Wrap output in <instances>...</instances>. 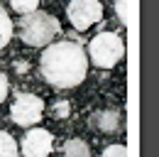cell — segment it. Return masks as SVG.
Segmentation results:
<instances>
[{"mask_svg": "<svg viewBox=\"0 0 159 157\" xmlns=\"http://www.w3.org/2000/svg\"><path fill=\"white\" fill-rule=\"evenodd\" d=\"M42 76L57 88H74L86 78L88 54L79 42H52L39 59Z\"/></svg>", "mask_w": 159, "mask_h": 157, "instance_id": "1", "label": "cell"}, {"mask_svg": "<svg viewBox=\"0 0 159 157\" xmlns=\"http://www.w3.org/2000/svg\"><path fill=\"white\" fill-rule=\"evenodd\" d=\"M59 20L49 12H42V10H34V12H27L22 15L20 20V39L30 47H47L52 44V39L59 35Z\"/></svg>", "mask_w": 159, "mask_h": 157, "instance_id": "2", "label": "cell"}, {"mask_svg": "<svg viewBox=\"0 0 159 157\" xmlns=\"http://www.w3.org/2000/svg\"><path fill=\"white\" fill-rule=\"evenodd\" d=\"M125 54V42L120 35L115 32H100L91 39V47H88V57L91 64H96L98 69H110L115 66Z\"/></svg>", "mask_w": 159, "mask_h": 157, "instance_id": "3", "label": "cell"}, {"mask_svg": "<svg viewBox=\"0 0 159 157\" xmlns=\"http://www.w3.org/2000/svg\"><path fill=\"white\" fill-rule=\"evenodd\" d=\"M42 113H44V101L34 93H17L12 108H10L12 120L22 128H32L34 123H39Z\"/></svg>", "mask_w": 159, "mask_h": 157, "instance_id": "4", "label": "cell"}, {"mask_svg": "<svg viewBox=\"0 0 159 157\" xmlns=\"http://www.w3.org/2000/svg\"><path fill=\"white\" fill-rule=\"evenodd\" d=\"M66 17L71 20V25L79 32H83L91 25L100 22V17H103V5H100V0H71L69 7H66Z\"/></svg>", "mask_w": 159, "mask_h": 157, "instance_id": "5", "label": "cell"}, {"mask_svg": "<svg viewBox=\"0 0 159 157\" xmlns=\"http://www.w3.org/2000/svg\"><path fill=\"white\" fill-rule=\"evenodd\" d=\"M52 133H47L44 128H32L27 135L22 137V155L25 157H47L52 152Z\"/></svg>", "mask_w": 159, "mask_h": 157, "instance_id": "6", "label": "cell"}, {"mask_svg": "<svg viewBox=\"0 0 159 157\" xmlns=\"http://www.w3.org/2000/svg\"><path fill=\"white\" fill-rule=\"evenodd\" d=\"M120 123H122V118H120L118 111H98L96 116H93V125L98 128L100 133H115L120 128Z\"/></svg>", "mask_w": 159, "mask_h": 157, "instance_id": "7", "label": "cell"}, {"mask_svg": "<svg viewBox=\"0 0 159 157\" xmlns=\"http://www.w3.org/2000/svg\"><path fill=\"white\" fill-rule=\"evenodd\" d=\"M61 157H91V150H88V145H86L83 140L71 137V140H66V142H64Z\"/></svg>", "mask_w": 159, "mask_h": 157, "instance_id": "8", "label": "cell"}, {"mask_svg": "<svg viewBox=\"0 0 159 157\" xmlns=\"http://www.w3.org/2000/svg\"><path fill=\"white\" fill-rule=\"evenodd\" d=\"M0 157H17V142L5 130H0Z\"/></svg>", "mask_w": 159, "mask_h": 157, "instance_id": "9", "label": "cell"}, {"mask_svg": "<svg viewBox=\"0 0 159 157\" xmlns=\"http://www.w3.org/2000/svg\"><path fill=\"white\" fill-rule=\"evenodd\" d=\"M10 37H12V20L7 17V12L0 7V49L10 42Z\"/></svg>", "mask_w": 159, "mask_h": 157, "instance_id": "10", "label": "cell"}, {"mask_svg": "<svg viewBox=\"0 0 159 157\" xmlns=\"http://www.w3.org/2000/svg\"><path fill=\"white\" fill-rule=\"evenodd\" d=\"M10 5H12V10H15V12L27 15V12H34V10H37L39 0H10Z\"/></svg>", "mask_w": 159, "mask_h": 157, "instance_id": "11", "label": "cell"}, {"mask_svg": "<svg viewBox=\"0 0 159 157\" xmlns=\"http://www.w3.org/2000/svg\"><path fill=\"white\" fill-rule=\"evenodd\" d=\"M127 2L130 0H115V12H118V20L122 25H127L130 22V15H127Z\"/></svg>", "mask_w": 159, "mask_h": 157, "instance_id": "12", "label": "cell"}, {"mask_svg": "<svg viewBox=\"0 0 159 157\" xmlns=\"http://www.w3.org/2000/svg\"><path fill=\"white\" fill-rule=\"evenodd\" d=\"M100 157H127V150H125V145H108Z\"/></svg>", "mask_w": 159, "mask_h": 157, "instance_id": "13", "label": "cell"}, {"mask_svg": "<svg viewBox=\"0 0 159 157\" xmlns=\"http://www.w3.org/2000/svg\"><path fill=\"white\" fill-rule=\"evenodd\" d=\"M7 98V76L0 71V103Z\"/></svg>", "mask_w": 159, "mask_h": 157, "instance_id": "14", "label": "cell"}]
</instances>
